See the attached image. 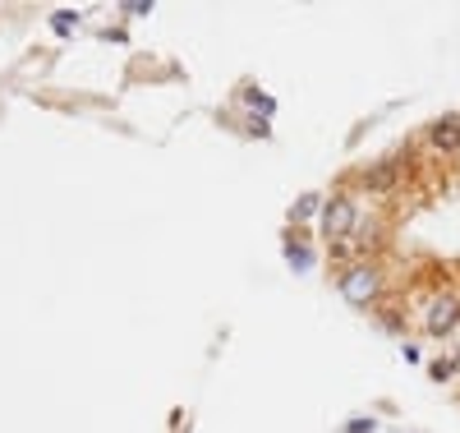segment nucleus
Returning a JSON list of instances; mask_svg holds the SVG:
<instances>
[{
  "instance_id": "5",
  "label": "nucleus",
  "mask_w": 460,
  "mask_h": 433,
  "mask_svg": "<svg viewBox=\"0 0 460 433\" xmlns=\"http://www.w3.org/2000/svg\"><path fill=\"white\" fill-rule=\"evenodd\" d=\"M391 180H396V167H391V161H383V167L364 171V184H368V189H387Z\"/></svg>"
},
{
  "instance_id": "10",
  "label": "nucleus",
  "mask_w": 460,
  "mask_h": 433,
  "mask_svg": "<svg viewBox=\"0 0 460 433\" xmlns=\"http://www.w3.org/2000/svg\"><path fill=\"white\" fill-rule=\"evenodd\" d=\"M345 433H373V420H350Z\"/></svg>"
},
{
  "instance_id": "9",
  "label": "nucleus",
  "mask_w": 460,
  "mask_h": 433,
  "mask_svg": "<svg viewBox=\"0 0 460 433\" xmlns=\"http://www.w3.org/2000/svg\"><path fill=\"white\" fill-rule=\"evenodd\" d=\"M313 208H318V199H313V194H304V199H300V203H295V216H309V212H313Z\"/></svg>"
},
{
  "instance_id": "7",
  "label": "nucleus",
  "mask_w": 460,
  "mask_h": 433,
  "mask_svg": "<svg viewBox=\"0 0 460 433\" xmlns=\"http://www.w3.org/2000/svg\"><path fill=\"white\" fill-rule=\"evenodd\" d=\"M286 258H290L295 267H309V249H300V245H290V249H286Z\"/></svg>"
},
{
  "instance_id": "6",
  "label": "nucleus",
  "mask_w": 460,
  "mask_h": 433,
  "mask_svg": "<svg viewBox=\"0 0 460 433\" xmlns=\"http://www.w3.org/2000/svg\"><path fill=\"white\" fill-rule=\"evenodd\" d=\"M51 29H56V33H69V29H74V14H69V10H61L56 19H51Z\"/></svg>"
},
{
  "instance_id": "1",
  "label": "nucleus",
  "mask_w": 460,
  "mask_h": 433,
  "mask_svg": "<svg viewBox=\"0 0 460 433\" xmlns=\"http://www.w3.org/2000/svg\"><path fill=\"white\" fill-rule=\"evenodd\" d=\"M377 286H383V282H377L373 267H350V273L341 277V295H345L350 305H359V309L368 300H377Z\"/></svg>"
},
{
  "instance_id": "4",
  "label": "nucleus",
  "mask_w": 460,
  "mask_h": 433,
  "mask_svg": "<svg viewBox=\"0 0 460 433\" xmlns=\"http://www.w3.org/2000/svg\"><path fill=\"white\" fill-rule=\"evenodd\" d=\"M428 139H432V148H442V152H460V116L432 120L428 125Z\"/></svg>"
},
{
  "instance_id": "11",
  "label": "nucleus",
  "mask_w": 460,
  "mask_h": 433,
  "mask_svg": "<svg viewBox=\"0 0 460 433\" xmlns=\"http://www.w3.org/2000/svg\"><path fill=\"white\" fill-rule=\"evenodd\" d=\"M456 369H460V350H456Z\"/></svg>"
},
{
  "instance_id": "8",
  "label": "nucleus",
  "mask_w": 460,
  "mask_h": 433,
  "mask_svg": "<svg viewBox=\"0 0 460 433\" xmlns=\"http://www.w3.org/2000/svg\"><path fill=\"white\" fill-rule=\"evenodd\" d=\"M451 369H456V360H438V364H432L428 373H432V378H438V383H442V378H451Z\"/></svg>"
},
{
  "instance_id": "2",
  "label": "nucleus",
  "mask_w": 460,
  "mask_h": 433,
  "mask_svg": "<svg viewBox=\"0 0 460 433\" xmlns=\"http://www.w3.org/2000/svg\"><path fill=\"white\" fill-rule=\"evenodd\" d=\"M456 323H460V295H438V300L428 305V318H424V328L432 332V337H447V332H456Z\"/></svg>"
},
{
  "instance_id": "3",
  "label": "nucleus",
  "mask_w": 460,
  "mask_h": 433,
  "mask_svg": "<svg viewBox=\"0 0 460 433\" xmlns=\"http://www.w3.org/2000/svg\"><path fill=\"white\" fill-rule=\"evenodd\" d=\"M350 226H355V203L336 194L327 203V212H322V231H327V240H341V235H350Z\"/></svg>"
}]
</instances>
